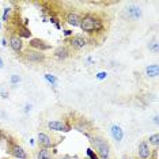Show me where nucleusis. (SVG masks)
Segmentation results:
<instances>
[{"label": "nucleus", "instance_id": "nucleus-1", "mask_svg": "<svg viewBox=\"0 0 159 159\" xmlns=\"http://www.w3.org/2000/svg\"><path fill=\"white\" fill-rule=\"evenodd\" d=\"M80 29L84 33L93 34L95 31H101L103 29V23L98 16L93 15V14H86L84 16L80 18Z\"/></svg>", "mask_w": 159, "mask_h": 159}, {"label": "nucleus", "instance_id": "nucleus-2", "mask_svg": "<svg viewBox=\"0 0 159 159\" xmlns=\"http://www.w3.org/2000/svg\"><path fill=\"white\" fill-rule=\"evenodd\" d=\"M91 148L95 150V154L98 155L99 159H109L110 158V146L106 139L102 136H93L90 137Z\"/></svg>", "mask_w": 159, "mask_h": 159}, {"label": "nucleus", "instance_id": "nucleus-3", "mask_svg": "<svg viewBox=\"0 0 159 159\" xmlns=\"http://www.w3.org/2000/svg\"><path fill=\"white\" fill-rule=\"evenodd\" d=\"M124 15L131 20H139L140 18L143 16V10L140 6H136V4H131L128 6L124 10Z\"/></svg>", "mask_w": 159, "mask_h": 159}, {"label": "nucleus", "instance_id": "nucleus-4", "mask_svg": "<svg viewBox=\"0 0 159 159\" xmlns=\"http://www.w3.org/2000/svg\"><path fill=\"white\" fill-rule=\"evenodd\" d=\"M46 59L44 52H38V50L34 49H29L26 53H25V60L29 61V63H44Z\"/></svg>", "mask_w": 159, "mask_h": 159}, {"label": "nucleus", "instance_id": "nucleus-5", "mask_svg": "<svg viewBox=\"0 0 159 159\" xmlns=\"http://www.w3.org/2000/svg\"><path fill=\"white\" fill-rule=\"evenodd\" d=\"M67 42L70 44L71 48H74L75 50H80L84 48V46H87V44H89L87 38H84L83 35H72L70 39H67Z\"/></svg>", "mask_w": 159, "mask_h": 159}, {"label": "nucleus", "instance_id": "nucleus-6", "mask_svg": "<svg viewBox=\"0 0 159 159\" xmlns=\"http://www.w3.org/2000/svg\"><path fill=\"white\" fill-rule=\"evenodd\" d=\"M29 46L34 50H38V52H45V50L50 49V45L46 44V41H44L41 38H30Z\"/></svg>", "mask_w": 159, "mask_h": 159}, {"label": "nucleus", "instance_id": "nucleus-7", "mask_svg": "<svg viewBox=\"0 0 159 159\" xmlns=\"http://www.w3.org/2000/svg\"><path fill=\"white\" fill-rule=\"evenodd\" d=\"M48 128L50 131H55V132H68L71 131V125L67 124V122L64 121H49L48 122Z\"/></svg>", "mask_w": 159, "mask_h": 159}, {"label": "nucleus", "instance_id": "nucleus-8", "mask_svg": "<svg viewBox=\"0 0 159 159\" xmlns=\"http://www.w3.org/2000/svg\"><path fill=\"white\" fill-rule=\"evenodd\" d=\"M10 154H11L14 158H16V159H27L26 151H25L23 148L20 147L19 144H16V143L10 144Z\"/></svg>", "mask_w": 159, "mask_h": 159}, {"label": "nucleus", "instance_id": "nucleus-9", "mask_svg": "<svg viewBox=\"0 0 159 159\" xmlns=\"http://www.w3.org/2000/svg\"><path fill=\"white\" fill-rule=\"evenodd\" d=\"M37 140H38V144H39L41 148L49 150V148H52V146H53V142H52V139H50V136L45 132H39Z\"/></svg>", "mask_w": 159, "mask_h": 159}, {"label": "nucleus", "instance_id": "nucleus-10", "mask_svg": "<svg viewBox=\"0 0 159 159\" xmlns=\"http://www.w3.org/2000/svg\"><path fill=\"white\" fill-rule=\"evenodd\" d=\"M10 46H11V49L15 53H20L22 52V49H23L22 38H20L19 35H16V34H12L11 37H10Z\"/></svg>", "mask_w": 159, "mask_h": 159}, {"label": "nucleus", "instance_id": "nucleus-11", "mask_svg": "<svg viewBox=\"0 0 159 159\" xmlns=\"http://www.w3.org/2000/svg\"><path fill=\"white\" fill-rule=\"evenodd\" d=\"M137 151H139V158L140 159H151L152 157V150L150 148L147 142H142L139 144V148H137Z\"/></svg>", "mask_w": 159, "mask_h": 159}, {"label": "nucleus", "instance_id": "nucleus-12", "mask_svg": "<svg viewBox=\"0 0 159 159\" xmlns=\"http://www.w3.org/2000/svg\"><path fill=\"white\" fill-rule=\"evenodd\" d=\"M110 135H111V137H113L116 142L120 143L121 140L124 139V129H122L120 125L113 124L110 126Z\"/></svg>", "mask_w": 159, "mask_h": 159}, {"label": "nucleus", "instance_id": "nucleus-13", "mask_svg": "<svg viewBox=\"0 0 159 159\" xmlns=\"http://www.w3.org/2000/svg\"><path fill=\"white\" fill-rule=\"evenodd\" d=\"M55 57L57 60H60V61H63V60H66V59H68L70 57V55H71V52H70V49L67 48V46H59V48H56L55 49Z\"/></svg>", "mask_w": 159, "mask_h": 159}, {"label": "nucleus", "instance_id": "nucleus-14", "mask_svg": "<svg viewBox=\"0 0 159 159\" xmlns=\"http://www.w3.org/2000/svg\"><path fill=\"white\" fill-rule=\"evenodd\" d=\"M66 20L70 26H74V27H78L80 25V15L76 12H68L67 16H66Z\"/></svg>", "mask_w": 159, "mask_h": 159}, {"label": "nucleus", "instance_id": "nucleus-15", "mask_svg": "<svg viewBox=\"0 0 159 159\" xmlns=\"http://www.w3.org/2000/svg\"><path fill=\"white\" fill-rule=\"evenodd\" d=\"M159 75V66L158 64H150L146 67V76L147 78H157Z\"/></svg>", "mask_w": 159, "mask_h": 159}, {"label": "nucleus", "instance_id": "nucleus-16", "mask_svg": "<svg viewBox=\"0 0 159 159\" xmlns=\"http://www.w3.org/2000/svg\"><path fill=\"white\" fill-rule=\"evenodd\" d=\"M20 38H31V31L29 30L26 26H20L19 25V29H18V34Z\"/></svg>", "mask_w": 159, "mask_h": 159}, {"label": "nucleus", "instance_id": "nucleus-17", "mask_svg": "<svg viewBox=\"0 0 159 159\" xmlns=\"http://www.w3.org/2000/svg\"><path fill=\"white\" fill-rule=\"evenodd\" d=\"M37 159H52V152L46 148H39L37 152Z\"/></svg>", "mask_w": 159, "mask_h": 159}, {"label": "nucleus", "instance_id": "nucleus-18", "mask_svg": "<svg viewBox=\"0 0 159 159\" xmlns=\"http://www.w3.org/2000/svg\"><path fill=\"white\" fill-rule=\"evenodd\" d=\"M44 78H45V80L48 82L49 84H52V86H53V87H56L57 83H59V82H57V78L55 76V75H52V74H45V75H44Z\"/></svg>", "mask_w": 159, "mask_h": 159}, {"label": "nucleus", "instance_id": "nucleus-19", "mask_svg": "<svg viewBox=\"0 0 159 159\" xmlns=\"http://www.w3.org/2000/svg\"><path fill=\"white\" fill-rule=\"evenodd\" d=\"M10 14H11V8H10V7H4V10H3V16H2V22H8Z\"/></svg>", "mask_w": 159, "mask_h": 159}, {"label": "nucleus", "instance_id": "nucleus-20", "mask_svg": "<svg viewBox=\"0 0 159 159\" xmlns=\"http://www.w3.org/2000/svg\"><path fill=\"white\" fill-rule=\"evenodd\" d=\"M19 82H20V76L19 75H11V76H10V83H11V86L12 87H15L16 84H19Z\"/></svg>", "mask_w": 159, "mask_h": 159}, {"label": "nucleus", "instance_id": "nucleus-21", "mask_svg": "<svg viewBox=\"0 0 159 159\" xmlns=\"http://www.w3.org/2000/svg\"><path fill=\"white\" fill-rule=\"evenodd\" d=\"M148 140H150V144H152V146H155V147L159 146V135H158V133H154V135H151Z\"/></svg>", "mask_w": 159, "mask_h": 159}, {"label": "nucleus", "instance_id": "nucleus-22", "mask_svg": "<svg viewBox=\"0 0 159 159\" xmlns=\"http://www.w3.org/2000/svg\"><path fill=\"white\" fill-rule=\"evenodd\" d=\"M86 154H87V157H89L90 159H99V158H98V155L95 154V151H94L91 147H89L87 150H86Z\"/></svg>", "mask_w": 159, "mask_h": 159}, {"label": "nucleus", "instance_id": "nucleus-23", "mask_svg": "<svg viewBox=\"0 0 159 159\" xmlns=\"http://www.w3.org/2000/svg\"><path fill=\"white\" fill-rule=\"evenodd\" d=\"M148 49H150V52H154V53H158V42L157 41H152L148 44Z\"/></svg>", "mask_w": 159, "mask_h": 159}, {"label": "nucleus", "instance_id": "nucleus-24", "mask_svg": "<svg viewBox=\"0 0 159 159\" xmlns=\"http://www.w3.org/2000/svg\"><path fill=\"white\" fill-rule=\"evenodd\" d=\"M106 76H107V74L105 71H101V72H98V74L95 75V78L98 79V80H103V79H106Z\"/></svg>", "mask_w": 159, "mask_h": 159}, {"label": "nucleus", "instance_id": "nucleus-25", "mask_svg": "<svg viewBox=\"0 0 159 159\" xmlns=\"http://www.w3.org/2000/svg\"><path fill=\"white\" fill-rule=\"evenodd\" d=\"M31 103H26L25 105V113H29V111H31Z\"/></svg>", "mask_w": 159, "mask_h": 159}, {"label": "nucleus", "instance_id": "nucleus-26", "mask_svg": "<svg viewBox=\"0 0 159 159\" xmlns=\"http://www.w3.org/2000/svg\"><path fill=\"white\" fill-rule=\"evenodd\" d=\"M0 94H2L3 98H8V93H7L4 89H0Z\"/></svg>", "mask_w": 159, "mask_h": 159}, {"label": "nucleus", "instance_id": "nucleus-27", "mask_svg": "<svg viewBox=\"0 0 159 159\" xmlns=\"http://www.w3.org/2000/svg\"><path fill=\"white\" fill-rule=\"evenodd\" d=\"M86 63H87V66H91V64H94L95 61H94L91 57H87V59H86Z\"/></svg>", "mask_w": 159, "mask_h": 159}, {"label": "nucleus", "instance_id": "nucleus-28", "mask_svg": "<svg viewBox=\"0 0 159 159\" xmlns=\"http://www.w3.org/2000/svg\"><path fill=\"white\" fill-rule=\"evenodd\" d=\"M158 118H159L158 116H154V124H155V125H158V124H159V120H158Z\"/></svg>", "mask_w": 159, "mask_h": 159}, {"label": "nucleus", "instance_id": "nucleus-29", "mask_svg": "<svg viewBox=\"0 0 159 159\" xmlns=\"http://www.w3.org/2000/svg\"><path fill=\"white\" fill-rule=\"evenodd\" d=\"M64 35H67V37L68 35H72V31L71 30H64Z\"/></svg>", "mask_w": 159, "mask_h": 159}, {"label": "nucleus", "instance_id": "nucleus-30", "mask_svg": "<svg viewBox=\"0 0 159 159\" xmlns=\"http://www.w3.org/2000/svg\"><path fill=\"white\" fill-rule=\"evenodd\" d=\"M3 67H4V61H3V59L0 57V68H3Z\"/></svg>", "mask_w": 159, "mask_h": 159}, {"label": "nucleus", "instance_id": "nucleus-31", "mask_svg": "<svg viewBox=\"0 0 159 159\" xmlns=\"http://www.w3.org/2000/svg\"><path fill=\"white\" fill-rule=\"evenodd\" d=\"M60 159H74V158H71V157H68V155H66V157H63V158H60Z\"/></svg>", "mask_w": 159, "mask_h": 159}, {"label": "nucleus", "instance_id": "nucleus-32", "mask_svg": "<svg viewBox=\"0 0 159 159\" xmlns=\"http://www.w3.org/2000/svg\"><path fill=\"white\" fill-rule=\"evenodd\" d=\"M0 29H2V20H0Z\"/></svg>", "mask_w": 159, "mask_h": 159}]
</instances>
